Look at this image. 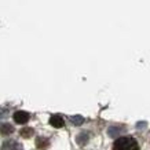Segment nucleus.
Returning <instances> with one entry per match:
<instances>
[{"label": "nucleus", "mask_w": 150, "mask_h": 150, "mask_svg": "<svg viewBox=\"0 0 150 150\" xmlns=\"http://www.w3.org/2000/svg\"><path fill=\"white\" fill-rule=\"evenodd\" d=\"M113 150H139V143L132 137H121L114 141Z\"/></svg>", "instance_id": "obj_1"}, {"label": "nucleus", "mask_w": 150, "mask_h": 150, "mask_svg": "<svg viewBox=\"0 0 150 150\" xmlns=\"http://www.w3.org/2000/svg\"><path fill=\"white\" fill-rule=\"evenodd\" d=\"M14 120H15V123H18V124H25L29 120V114L26 112L19 110V112H17V113L14 114Z\"/></svg>", "instance_id": "obj_2"}, {"label": "nucleus", "mask_w": 150, "mask_h": 150, "mask_svg": "<svg viewBox=\"0 0 150 150\" xmlns=\"http://www.w3.org/2000/svg\"><path fill=\"white\" fill-rule=\"evenodd\" d=\"M50 124L52 125V127H55V128H61V127H64V125H65L64 118L61 117L59 114H54V116H51Z\"/></svg>", "instance_id": "obj_3"}, {"label": "nucleus", "mask_w": 150, "mask_h": 150, "mask_svg": "<svg viewBox=\"0 0 150 150\" xmlns=\"http://www.w3.org/2000/svg\"><path fill=\"white\" fill-rule=\"evenodd\" d=\"M1 150H22V146L15 141H7L4 145H3Z\"/></svg>", "instance_id": "obj_4"}, {"label": "nucleus", "mask_w": 150, "mask_h": 150, "mask_svg": "<svg viewBox=\"0 0 150 150\" xmlns=\"http://www.w3.org/2000/svg\"><path fill=\"white\" fill-rule=\"evenodd\" d=\"M14 131V128L10 125V124H1L0 125V132L3 134V135H8V134H11V132Z\"/></svg>", "instance_id": "obj_5"}, {"label": "nucleus", "mask_w": 150, "mask_h": 150, "mask_svg": "<svg viewBox=\"0 0 150 150\" xmlns=\"http://www.w3.org/2000/svg\"><path fill=\"white\" fill-rule=\"evenodd\" d=\"M33 134V129L32 128H23L22 131H21V135H22L23 138H30Z\"/></svg>", "instance_id": "obj_6"}, {"label": "nucleus", "mask_w": 150, "mask_h": 150, "mask_svg": "<svg viewBox=\"0 0 150 150\" xmlns=\"http://www.w3.org/2000/svg\"><path fill=\"white\" fill-rule=\"evenodd\" d=\"M47 145H48V142L46 139H37V146L40 147V149H46Z\"/></svg>", "instance_id": "obj_7"}, {"label": "nucleus", "mask_w": 150, "mask_h": 150, "mask_svg": "<svg viewBox=\"0 0 150 150\" xmlns=\"http://www.w3.org/2000/svg\"><path fill=\"white\" fill-rule=\"evenodd\" d=\"M72 121L76 124V125H79V124L83 123V117H79V116H76V117H72Z\"/></svg>", "instance_id": "obj_8"}]
</instances>
